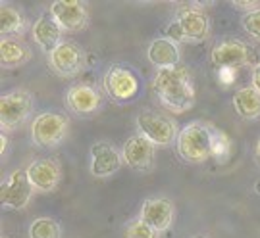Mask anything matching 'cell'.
Returning <instances> with one entry per match:
<instances>
[{
    "label": "cell",
    "mask_w": 260,
    "mask_h": 238,
    "mask_svg": "<svg viewBox=\"0 0 260 238\" xmlns=\"http://www.w3.org/2000/svg\"><path fill=\"white\" fill-rule=\"evenodd\" d=\"M177 154L187 164H205L210 157H225L232 142L220 129L205 121H191L179 131L176 140Z\"/></svg>",
    "instance_id": "obj_1"
},
{
    "label": "cell",
    "mask_w": 260,
    "mask_h": 238,
    "mask_svg": "<svg viewBox=\"0 0 260 238\" xmlns=\"http://www.w3.org/2000/svg\"><path fill=\"white\" fill-rule=\"evenodd\" d=\"M152 91L172 113H185L195 106V83L191 71L181 64L170 69H156Z\"/></svg>",
    "instance_id": "obj_2"
},
{
    "label": "cell",
    "mask_w": 260,
    "mask_h": 238,
    "mask_svg": "<svg viewBox=\"0 0 260 238\" xmlns=\"http://www.w3.org/2000/svg\"><path fill=\"white\" fill-rule=\"evenodd\" d=\"M103 89L106 96L116 104H127L139 96L143 89L139 73L125 64H114L103 77Z\"/></svg>",
    "instance_id": "obj_3"
},
{
    "label": "cell",
    "mask_w": 260,
    "mask_h": 238,
    "mask_svg": "<svg viewBox=\"0 0 260 238\" xmlns=\"http://www.w3.org/2000/svg\"><path fill=\"white\" fill-rule=\"evenodd\" d=\"M210 37V18L203 8L183 6L177 10L176 21L168 27V38L201 43Z\"/></svg>",
    "instance_id": "obj_4"
},
{
    "label": "cell",
    "mask_w": 260,
    "mask_h": 238,
    "mask_svg": "<svg viewBox=\"0 0 260 238\" xmlns=\"http://www.w3.org/2000/svg\"><path fill=\"white\" fill-rule=\"evenodd\" d=\"M70 119L58 111H43L31 123V140L37 148H56L68 137Z\"/></svg>",
    "instance_id": "obj_5"
},
{
    "label": "cell",
    "mask_w": 260,
    "mask_h": 238,
    "mask_svg": "<svg viewBox=\"0 0 260 238\" xmlns=\"http://www.w3.org/2000/svg\"><path fill=\"white\" fill-rule=\"evenodd\" d=\"M135 123L139 129V135L149 138L154 146H168L179 137L176 121L154 110L139 111V115L135 117Z\"/></svg>",
    "instance_id": "obj_6"
},
{
    "label": "cell",
    "mask_w": 260,
    "mask_h": 238,
    "mask_svg": "<svg viewBox=\"0 0 260 238\" xmlns=\"http://www.w3.org/2000/svg\"><path fill=\"white\" fill-rule=\"evenodd\" d=\"M33 94L25 89L8 91L0 100V125L8 133L19 129L29 119L33 111Z\"/></svg>",
    "instance_id": "obj_7"
},
{
    "label": "cell",
    "mask_w": 260,
    "mask_h": 238,
    "mask_svg": "<svg viewBox=\"0 0 260 238\" xmlns=\"http://www.w3.org/2000/svg\"><path fill=\"white\" fill-rule=\"evenodd\" d=\"M48 65L60 77H75L85 65V56L81 46L74 41H62L48 54Z\"/></svg>",
    "instance_id": "obj_8"
},
{
    "label": "cell",
    "mask_w": 260,
    "mask_h": 238,
    "mask_svg": "<svg viewBox=\"0 0 260 238\" xmlns=\"http://www.w3.org/2000/svg\"><path fill=\"white\" fill-rule=\"evenodd\" d=\"M210 58L218 69H237L252 62V48L239 38H225L214 46Z\"/></svg>",
    "instance_id": "obj_9"
},
{
    "label": "cell",
    "mask_w": 260,
    "mask_h": 238,
    "mask_svg": "<svg viewBox=\"0 0 260 238\" xmlns=\"http://www.w3.org/2000/svg\"><path fill=\"white\" fill-rule=\"evenodd\" d=\"M33 192H35V188L29 181L27 171L16 169L10 173L6 183L2 184L0 200H2V206H6L10 210H23V208H27V204L33 198Z\"/></svg>",
    "instance_id": "obj_10"
},
{
    "label": "cell",
    "mask_w": 260,
    "mask_h": 238,
    "mask_svg": "<svg viewBox=\"0 0 260 238\" xmlns=\"http://www.w3.org/2000/svg\"><path fill=\"white\" fill-rule=\"evenodd\" d=\"M121 156H123V164L141 171V173H147L154 167V157H156V146L150 142L149 138H145L143 135H133L125 140V144L121 148Z\"/></svg>",
    "instance_id": "obj_11"
},
{
    "label": "cell",
    "mask_w": 260,
    "mask_h": 238,
    "mask_svg": "<svg viewBox=\"0 0 260 238\" xmlns=\"http://www.w3.org/2000/svg\"><path fill=\"white\" fill-rule=\"evenodd\" d=\"M66 104L74 113L87 117V115H93L99 111L101 104H103V96L94 85L77 83L74 87H70V91L66 92Z\"/></svg>",
    "instance_id": "obj_12"
},
{
    "label": "cell",
    "mask_w": 260,
    "mask_h": 238,
    "mask_svg": "<svg viewBox=\"0 0 260 238\" xmlns=\"http://www.w3.org/2000/svg\"><path fill=\"white\" fill-rule=\"evenodd\" d=\"M139 219L145 221L158 232H164L172 227L176 219V206L170 198H147L141 206Z\"/></svg>",
    "instance_id": "obj_13"
},
{
    "label": "cell",
    "mask_w": 260,
    "mask_h": 238,
    "mask_svg": "<svg viewBox=\"0 0 260 238\" xmlns=\"http://www.w3.org/2000/svg\"><path fill=\"white\" fill-rule=\"evenodd\" d=\"M50 14L60 23V27L72 33L85 29L89 21V12L79 0H54L50 4Z\"/></svg>",
    "instance_id": "obj_14"
},
{
    "label": "cell",
    "mask_w": 260,
    "mask_h": 238,
    "mask_svg": "<svg viewBox=\"0 0 260 238\" xmlns=\"http://www.w3.org/2000/svg\"><path fill=\"white\" fill-rule=\"evenodd\" d=\"M27 171V177L33 188L39 190V192H50L54 190L56 186L60 184V179H62V169L58 162L50 160V157H41V160H35L25 167Z\"/></svg>",
    "instance_id": "obj_15"
},
{
    "label": "cell",
    "mask_w": 260,
    "mask_h": 238,
    "mask_svg": "<svg viewBox=\"0 0 260 238\" xmlns=\"http://www.w3.org/2000/svg\"><path fill=\"white\" fill-rule=\"evenodd\" d=\"M123 165V156L108 142H94L91 146V173L99 179L118 173Z\"/></svg>",
    "instance_id": "obj_16"
},
{
    "label": "cell",
    "mask_w": 260,
    "mask_h": 238,
    "mask_svg": "<svg viewBox=\"0 0 260 238\" xmlns=\"http://www.w3.org/2000/svg\"><path fill=\"white\" fill-rule=\"evenodd\" d=\"M62 35H64V29L60 27V23L52 18L50 12L41 14L33 25V41L47 54H50L56 46L62 43Z\"/></svg>",
    "instance_id": "obj_17"
},
{
    "label": "cell",
    "mask_w": 260,
    "mask_h": 238,
    "mask_svg": "<svg viewBox=\"0 0 260 238\" xmlns=\"http://www.w3.org/2000/svg\"><path fill=\"white\" fill-rule=\"evenodd\" d=\"M147 58L156 69H170L181 64V50L176 41L168 37H158L149 45Z\"/></svg>",
    "instance_id": "obj_18"
},
{
    "label": "cell",
    "mask_w": 260,
    "mask_h": 238,
    "mask_svg": "<svg viewBox=\"0 0 260 238\" xmlns=\"http://www.w3.org/2000/svg\"><path fill=\"white\" fill-rule=\"evenodd\" d=\"M31 56L33 54L29 46L19 37H2L0 41V60H2V67L6 69L25 65L31 60Z\"/></svg>",
    "instance_id": "obj_19"
},
{
    "label": "cell",
    "mask_w": 260,
    "mask_h": 238,
    "mask_svg": "<svg viewBox=\"0 0 260 238\" xmlns=\"http://www.w3.org/2000/svg\"><path fill=\"white\" fill-rule=\"evenodd\" d=\"M233 108L243 119L260 117V92L252 87H243L233 94Z\"/></svg>",
    "instance_id": "obj_20"
},
{
    "label": "cell",
    "mask_w": 260,
    "mask_h": 238,
    "mask_svg": "<svg viewBox=\"0 0 260 238\" xmlns=\"http://www.w3.org/2000/svg\"><path fill=\"white\" fill-rule=\"evenodd\" d=\"M0 31L4 37H18L25 31V19L21 12L10 4H2L0 8Z\"/></svg>",
    "instance_id": "obj_21"
},
{
    "label": "cell",
    "mask_w": 260,
    "mask_h": 238,
    "mask_svg": "<svg viewBox=\"0 0 260 238\" xmlns=\"http://www.w3.org/2000/svg\"><path fill=\"white\" fill-rule=\"evenodd\" d=\"M29 238H62V227L52 217H37L29 225Z\"/></svg>",
    "instance_id": "obj_22"
},
{
    "label": "cell",
    "mask_w": 260,
    "mask_h": 238,
    "mask_svg": "<svg viewBox=\"0 0 260 238\" xmlns=\"http://www.w3.org/2000/svg\"><path fill=\"white\" fill-rule=\"evenodd\" d=\"M121 238H160V232L147 225L145 221L131 219L129 223L123 225Z\"/></svg>",
    "instance_id": "obj_23"
},
{
    "label": "cell",
    "mask_w": 260,
    "mask_h": 238,
    "mask_svg": "<svg viewBox=\"0 0 260 238\" xmlns=\"http://www.w3.org/2000/svg\"><path fill=\"white\" fill-rule=\"evenodd\" d=\"M241 27H243V31L252 38V41H258L260 43V8L243 16Z\"/></svg>",
    "instance_id": "obj_24"
},
{
    "label": "cell",
    "mask_w": 260,
    "mask_h": 238,
    "mask_svg": "<svg viewBox=\"0 0 260 238\" xmlns=\"http://www.w3.org/2000/svg\"><path fill=\"white\" fill-rule=\"evenodd\" d=\"M233 6L235 8H243V10H247V14L249 12H254V10H258L260 8V2H241V0H237V2H233Z\"/></svg>",
    "instance_id": "obj_25"
},
{
    "label": "cell",
    "mask_w": 260,
    "mask_h": 238,
    "mask_svg": "<svg viewBox=\"0 0 260 238\" xmlns=\"http://www.w3.org/2000/svg\"><path fill=\"white\" fill-rule=\"evenodd\" d=\"M251 79H252V85H251V87H252V89H256V91L260 92V62L256 65H254Z\"/></svg>",
    "instance_id": "obj_26"
},
{
    "label": "cell",
    "mask_w": 260,
    "mask_h": 238,
    "mask_svg": "<svg viewBox=\"0 0 260 238\" xmlns=\"http://www.w3.org/2000/svg\"><path fill=\"white\" fill-rule=\"evenodd\" d=\"M0 142H2V144H0V152H2V154H6V146H8V138H6V135H4V133L0 135Z\"/></svg>",
    "instance_id": "obj_27"
},
{
    "label": "cell",
    "mask_w": 260,
    "mask_h": 238,
    "mask_svg": "<svg viewBox=\"0 0 260 238\" xmlns=\"http://www.w3.org/2000/svg\"><path fill=\"white\" fill-rule=\"evenodd\" d=\"M254 157H256V162L260 164V140H258V144H256V148H254Z\"/></svg>",
    "instance_id": "obj_28"
},
{
    "label": "cell",
    "mask_w": 260,
    "mask_h": 238,
    "mask_svg": "<svg viewBox=\"0 0 260 238\" xmlns=\"http://www.w3.org/2000/svg\"><path fill=\"white\" fill-rule=\"evenodd\" d=\"M195 238H206V236H195Z\"/></svg>",
    "instance_id": "obj_29"
}]
</instances>
